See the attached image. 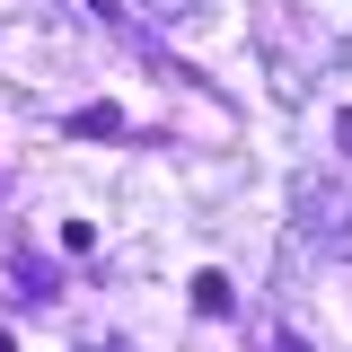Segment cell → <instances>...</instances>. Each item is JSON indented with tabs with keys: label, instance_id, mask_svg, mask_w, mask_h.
Returning <instances> with one entry per match:
<instances>
[{
	"label": "cell",
	"instance_id": "cell-1",
	"mask_svg": "<svg viewBox=\"0 0 352 352\" xmlns=\"http://www.w3.org/2000/svg\"><path fill=\"white\" fill-rule=\"evenodd\" d=\"M71 132H88V141H115V132H124V115H115V106H80V115H71Z\"/></svg>",
	"mask_w": 352,
	"mask_h": 352
},
{
	"label": "cell",
	"instance_id": "cell-3",
	"mask_svg": "<svg viewBox=\"0 0 352 352\" xmlns=\"http://www.w3.org/2000/svg\"><path fill=\"white\" fill-rule=\"evenodd\" d=\"M88 9H97V18H115V9H124V0H88Z\"/></svg>",
	"mask_w": 352,
	"mask_h": 352
},
{
	"label": "cell",
	"instance_id": "cell-2",
	"mask_svg": "<svg viewBox=\"0 0 352 352\" xmlns=\"http://www.w3.org/2000/svg\"><path fill=\"white\" fill-rule=\"evenodd\" d=\"M194 308H203V317H229L238 300H229V282H220V273H194Z\"/></svg>",
	"mask_w": 352,
	"mask_h": 352
}]
</instances>
